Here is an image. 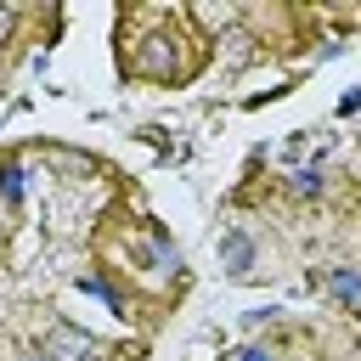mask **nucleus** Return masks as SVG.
Here are the masks:
<instances>
[{"label":"nucleus","mask_w":361,"mask_h":361,"mask_svg":"<svg viewBox=\"0 0 361 361\" xmlns=\"http://www.w3.org/2000/svg\"><path fill=\"white\" fill-rule=\"evenodd\" d=\"M90 355H96V344L85 333H73V327H51L45 333V361H90Z\"/></svg>","instance_id":"1"},{"label":"nucleus","mask_w":361,"mask_h":361,"mask_svg":"<svg viewBox=\"0 0 361 361\" xmlns=\"http://www.w3.org/2000/svg\"><path fill=\"white\" fill-rule=\"evenodd\" d=\"M220 254L231 259V271H237V276H248V237H243V231H231V237L220 243Z\"/></svg>","instance_id":"2"},{"label":"nucleus","mask_w":361,"mask_h":361,"mask_svg":"<svg viewBox=\"0 0 361 361\" xmlns=\"http://www.w3.org/2000/svg\"><path fill=\"white\" fill-rule=\"evenodd\" d=\"M327 288H333L338 299H350V305H361V271H333V276H327Z\"/></svg>","instance_id":"3"},{"label":"nucleus","mask_w":361,"mask_h":361,"mask_svg":"<svg viewBox=\"0 0 361 361\" xmlns=\"http://www.w3.org/2000/svg\"><path fill=\"white\" fill-rule=\"evenodd\" d=\"M0 197H6V203H17V197H23V169H17V164H6V169H0Z\"/></svg>","instance_id":"4"},{"label":"nucleus","mask_w":361,"mask_h":361,"mask_svg":"<svg viewBox=\"0 0 361 361\" xmlns=\"http://www.w3.org/2000/svg\"><path fill=\"white\" fill-rule=\"evenodd\" d=\"M243 361H271V355L265 350H243Z\"/></svg>","instance_id":"5"}]
</instances>
